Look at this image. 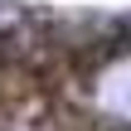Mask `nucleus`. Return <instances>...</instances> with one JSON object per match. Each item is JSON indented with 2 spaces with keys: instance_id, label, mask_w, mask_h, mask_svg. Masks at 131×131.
<instances>
[{
  "instance_id": "nucleus-1",
  "label": "nucleus",
  "mask_w": 131,
  "mask_h": 131,
  "mask_svg": "<svg viewBox=\"0 0 131 131\" xmlns=\"http://www.w3.org/2000/svg\"><path fill=\"white\" fill-rule=\"evenodd\" d=\"M0 131H131V19L0 15Z\"/></svg>"
}]
</instances>
